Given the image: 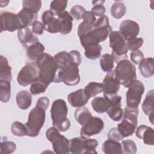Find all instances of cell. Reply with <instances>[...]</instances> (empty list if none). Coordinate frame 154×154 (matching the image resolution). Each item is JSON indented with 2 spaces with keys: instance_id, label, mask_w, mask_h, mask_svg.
I'll return each instance as SVG.
<instances>
[{
  "instance_id": "obj_1",
  "label": "cell",
  "mask_w": 154,
  "mask_h": 154,
  "mask_svg": "<svg viewBox=\"0 0 154 154\" xmlns=\"http://www.w3.org/2000/svg\"><path fill=\"white\" fill-rule=\"evenodd\" d=\"M35 63L39 70L38 79L49 86L51 82H54L58 70L54 57L47 53H43Z\"/></svg>"
},
{
  "instance_id": "obj_2",
  "label": "cell",
  "mask_w": 154,
  "mask_h": 154,
  "mask_svg": "<svg viewBox=\"0 0 154 154\" xmlns=\"http://www.w3.org/2000/svg\"><path fill=\"white\" fill-rule=\"evenodd\" d=\"M68 108L66 102L61 99L55 100L51 109L53 126L60 132H65L70 127V122L67 118Z\"/></svg>"
},
{
  "instance_id": "obj_3",
  "label": "cell",
  "mask_w": 154,
  "mask_h": 154,
  "mask_svg": "<svg viewBox=\"0 0 154 154\" xmlns=\"http://www.w3.org/2000/svg\"><path fill=\"white\" fill-rule=\"evenodd\" d=\"M46 109L36 105L32 108L28 117V121L25 124L28 129L27 136L37 137L44 125L46 117Z\"/></svg>"
},
{
  "instance_id": "obj_4",
  "label": "cell",
  "mask_w": 154,
  "mask_h": 154,
  "mask_svg": "<svg viewBox=\"0 0 154 154\" xmlns=\"http://www.w3.org/2000/svg\"><path fill=\"white\" fill-rule=\"evenodd\" d=\"M114 74L120 85L126 88L137 79L135 66L128 59L122 60L117 63Z\"/></svg>"
},
{
  "instance_id": "obj_5",
  "label": "cell",
  "mask_w": 154,
  "mask_h": 154,
  "mask_svg": "<svg viewBox=\"0 0 154 154\" xmlns=\"http://www.w3.org/2000/svg\"><path fill=\"white\" fill-rule=\"evenodd\" d=\"M109 46L112 48L111 55L114 62L128 59V48L126 39L119 31H111L109 34Z\"/></svg>"
},
{
  "instance_id": "obj_6",
  "label": "cell",
  "mask_w": 154,
  "mask_h": 154,
  "mask_svg": "<svg viewBox=\"0 0 154 154\" xmlns=\"http://www.w3.org/2000/svg\"><path fill=\"white\" fill-rule=\"evenodd\" d=\"M138 108L126 106L123 114V119L118 124L117 129L123 138L132 135L137 126Z\"/></svg>"
},
{
  "instance_id": "obj_7",
  "label": "cell",
  "mask_w": 154,
  "mask_h": 154,
  "mask_svg": "<svg viewBox=\"0 0 154 154\" xmlns=\"http://www.w3.org/2000/svg\"><path fill=\"white\" fill-rule=\"evenodd\" d=\"M78 66L70 63L59 68L54 82H63L69 86H74L80 82Z\"/></svg>"
},
{
  "instance_id": "obj_8",
  "label": "cell",
  "mask_w": 154,
  "mask_h": 154,
  "mask_svg": "<svg viewBox=\"0 0 154 154\" xmlns=\"http://www.w3.org/2000/svg\"><path fill=\"white\" fill-rule=\"evenodd\" d=\"M69 143L70 152L72 153H97L96 149L98 146V141L95 139L81 136L70 140Z\"/></svg>"
},
{
  "instance_id": "obj_9",
  "label": "cell",
  "mask_w": 154,
  "mask_h": 154,
  "mask_svg": "<svg viewBox=\"0 0 154 154\" xmlns=\"http://www.w3.org/2000/svg\"><path fill=\"white\" fill-rule=\"evenodd\" d=\"M46 137L52 143L55 153L64 154L70 152L69 141L55 127H51L46 131Z\"/></svg>"
},
{
  "instance_id": "obj_10",
  "label": "cell",
  "mask_w": 154,
  "mask_h": 154,
  "mask_svg": "<svg viewBox=\"0 0 154 154\" xmlns=\"http://www.w3.org/2000/svg\"><path fill=\"white\" fill-rule=\"evenodd\" d=\"M39 76V70L36 63H26L19 71L17 77L18 84L22 86L31 84Z\"/></svg>"
},
{
  "instance_id": "obj_11",
  "label": "cell",
  "mask_w": 154,
  "mask_h": 154,
  "mask_svg": "<svg viewBox=\"0 0 154 154\" xmlns=\"http://www.w3.org/2000/svg\"><path fill=\"white\" fill-rule=\"evenodd\" d=\"M126 92V105L130 108H137L140 103L145 88L142 82L135 80L128 86Z\"/></svg>"
},
{
  "instance_id": "obj_12",
  "label": "cell",
  "mask_w": 154,
  "mask_h": 154,
  "mask_svg": "<svg viewBox=\"0 0 154 154\" xmlns=\"http://www.w3.org/2000/svg\"><path fill=\"white\" fill-rule=\"evenodd\" d=\"M1 32L7 31L13 32L19 30L23 25L17 14L4 11L1 13Z\"/></svg>"
},
{
  "instance_id": "obj_13",
  "label": "cell",
  "mask_w": 154,
  "mask_h": 154,
  "mask_svg": "<svg viewBox=\"0 0 154 154\" xmlns=\"http://www.w3.org/2000/svg\"><path fill=\"white\" fill-rule=\"evenodd\" d=\"M103 97L108 102L109 105L106 111L109 117L115 122L120 121L123 114V109L121 108L122 97L116 94L112 96H103Z\"/></svg>"
},
{
  "instance_id": "obj_14",
  "label": "cell",
  "mask_w": 154,
  "mask_h": 154,
  "mask_svg": "<svg viewBox=\"0 0 154 154\" xmlns=\"http://www.w3.org/2000/svg\"><path fill=\"white\" fill-rule=\"evenodd\" d=\"M104 128L103 120L96 117H92L84 125L82 126L80 135L82 137L88 138L94 135L99 134Z\"/></svg>"
},
{
  "instance_id": "obj_15",
  "label": "cell",
  "mask_w": 154,
  "mask_h": 154,
  "mask_svg": "<svg viewBox=\"0 0 154 154\" xmlns=\"http://www.w3.org/2000/svg\"><path fill=\"white\" fill-rule=\"evenodd\" d=\"M103 96H112L117 94L120 88V84L117 79L114 70L107 72L102 82Z\"/></svg>"
},
{
  "instance_id": "obj_16",
  "label": "cell",
  "mask_w": 154,
  "mask_h": 154,
  "mask_svg": "<svg viewBox=\"0 0 154 154\" xmlns=\"http://www.w3.org/2000/svg\"><path fill=\"white\" fill-rule=\"evenodd\" d=\"M42 20L45 29L50 33H57L60 32V22L58 18L51 10H46L43 13Z\"/></svg>"
},
{
  "instance_id": "obj_17",
  "label": "cell",
  "mask_w": 154,
  "mask_h": 154,
  "mask_svg": "<svg viewBox=\"0 0 154 154\" xmlns=\"http://www.w3.org/2000/svg\"><path fill=\"white\" fill-rule=\"evenodd\" d=\"M82 19L83 21L80 23L78 28V35L79 38L90 32L94 29L96 21L95 16L88 11H86Z\"/></svg>"
},
{
  "instance_id": "obj_18",
  "label": "cell",
  "mask_w": 154,
  "mask_h": 154,
  "mask_svg": "<svg viewBox=\"0 0 154 154\" xmlns=\"http://www.w3.org/2000/svg\"><path fill=\"white\" fill-rule=\"evenodd\" d=\"M119 31L126 39L137 37L139 34L140 26L137 22L132 20H123L119 26Z\"/></svg>"
},
{
  "instance_id": "obj_19",
  "label": "cell",
  "mask_w": 154,
  "mask_h": 154,
  "mask_svg": "<svg viewBox=\"0 0 154 154\" xmlns=\"http://www.w3.org/2000/svg\"><path fill=\"white\" fill-rule=\"evenodd\" d=\"M18 39L22 46L26 49L31 45L38 42V37L27 26H23L17 31Z\"/></svg>"
},
{
  "instance_id": "obj_20",
  "label": "cell",
  "mask_w": 154,
  "mask_h": 154,
  "mask_svg": "<svg viewBox=\"0 0 154 154\" xmlns=\"http://www.w3.org/2000/svg\"><path fill=\"white\" fill-rule=\"evenodd\" d=\"M89 99L84 89H79L70 93L67 96V100L69 104L75 108L84 106L88 102Z\"/></svg>"
},
{
  "instance_id": "obj_21",
  "label": "cell",
  "mask_w": 154,
  "mask_h": 154,
  "mask_svg": "<svg viewBox=\"0 0 154 154\" xmlns=\"http://www.w3.org/2000/svg\"><path fill=\"white\" fill-rule=\"evenodd\" d=\"M142 109L145 114L148 116L152 124H153L154 117V90H149L142 103Z\"/></svg>"
},
{
  "instance_id": "obj_22",
  "label": "cell",
  "mask_w": 154,
  "mask_h": 154,
  "mask_svg": "<svg viewBox=\"0 0 154 154\" xmlns=\"http://www.w3.org/2000/svg\"><path fill=\"white\" fill-rule=\"evenodd\" d=\"M135 134L138 138L143 140L144 144L150 146L154 144V132L152 128L142 125L138 127Z\"/></svg>"
},
{
  "instance_id": "obj_23",
  "label": "cell",
  "mask_w": 154,
  "mask_h": 154,
  "mask_svg": "<svg viewBox=\"0 0 154 154\" xmlns=\"http://www.w3.org/2000/svg\"><path fill=\"white\" fill-rule=\"evenodd\" d=\"M58 18L60 22V32L61 34L66 35L69 34L73 27V17L70 14L64 11L58 16Z\"/></svg>"
},
{
  "instance_id": "obj_24",
  "label": "cell",
  "mask_w": 154,
  "mask_h": 154,
  "mask_svg": "<svg viewBox=\"0 0 154 154\" xmlns=\"http://www.w3.org/2000/svg\"><path fill=\"white\" fill-rule=\"evenodd\" d=\"M139 69L141 75L145 78L152 77L154 74V60L152 57L144 58L139 64Z\"/></svg>"
},
{
  "instance_id": "obj_25",
  "label": "cell",
  "mask_w": 154,
  "mask_h": 154,
  "mask_svg": "<svg viewBox=\"0 0 154 154\" xmlns=\"http://www.w3.org/2000/svg\"><path fill=\"white\" fill-rule=\"evenodd\" d=\"M32 94L27 90L19 91L16 97V103L19 108L22 109H28L32 103Z\"/></svg>"
},
{
  "instance_id": "obj_26",
  "label": "cell",
  "mask_w": 154,
  "mask_h": 154,
  "mask_svg": "<svg viewBox=\"0 0 154 154\" xmlns=\"http://www.w3.org/2000/svg\"><path fill=\"white\" fill-rule=\"evenodd\" d=\"M12 79L11 67L9 66L6 57L0 56V81L11 82Z\"/></svg>"
},
{
  "instance_id": "obj_27",
  "label": "cell",
  "mask_w": 154,
  "mask_h": 154,
  "mask_svg": "<svg viewBox=\"0 0 154 154\" xmlns=\"http://www.w3.org/2000/svg\"><path fill=\"white\" fill-rule=\"evenodd\" d=\"M102 151L106 154H122V144L117 141L109 139L106 140L102 144Z\"/></svg>"
},
{
  "instance_id": "obj_28",
  "label": "cell",
  "mask_w": 154,
  "mask_h": 154,
  "mask_svg": "<svg viewBox=\"0 0 154 154\" xmlns=\"http://www.w3.org/2000/svg\"><path fill=\"white\" fill-rule=\"evenodd\" d=\"M23 26H29L32 25L37 19V13L29 12L24 9H22L17 13Z\"/></svg>"
},
{
  "instance_id": "obj_29",
  "label": "cell",
  "mask_w": 154,
  "mask_h": 154,
  "mask_svg": "<svg viewBox=\"0 0 154 154\" xmlns=\"http://www.w3.org/2000/svg\"><path fill=\"white\" fill-rule=\"evenodd\" d=\"M76 121L81 126L84 125L92 117V114L89 109L85 106L78 108L74 113Z\"/></svg>"
},
{
  "instance_id": "obj_30",
  "label": "cell",
  "mask_w": 154,
  "mask_h": 154,
  "mask_svg": "<svg viewBox=\"0 0 154 154\" xmlns=\"http://www.w3.org/2000/svg\"><path fill=\"white\" fill-rule=\"evenodd\" d=\"M45 46L40 42H37L26 49V54L29 59L32 61H36L40 56L43 54Z\"/></svg>"
},
{
  "instance_id": "obj_31",
  "label": "cell",
  "mask_w": 154,
  "mask_h": 154,
  "mask_svg": "<svg viewBox=\"0 0 154 154\" xmlns=\"http://www.w3.org/2000/svg\"><path fill=\"white\" fill-rule=\"evenodd\" d=\"M91 105L93 109L99 114L106 112L109 105L108 102L103 97H96L94 98L91 101Z\"/></svg>"
},
{
  "instance_id": "obj_32",
  "label": "cell",
  "mask_w": 154,
  "mask_h": 154,
  "mask_svg": "<svg viewBox=\"0 0 154 154\" xmlns=\"http://www.w3.org/2000/svg\"><path fill=\"white\" fill-rule=\"evenodd\" d=\"M85 56L90 60H96L100 57L102 46L99 44H93L84 48Z\"/></svg>"
},
{
  "instance_id": "obj_33",
  "label": "cell",
  "mask_w": 154,
  "mask_h": 154,
  "mask_svg": "<svg viewBox=\"0 0 154 154\" xmlns=\"http://www.w3.org/2000/svg\"><path fill=\"white\" fill-rule=\"evenodd\" d=\"M85 92L90 99L103 92V84L96 82H91L85 87Z\"/></svg>"
},
{
  "instance_id": "obj_34",
  "label": "cell",
  "mask_w": 154,
  "mask_h": 154,
  "mask_svg": "<svg viewBox=\"0 0 154 154\" xmlns=\"http://www.w3.org/2000/svg\"><path fill=\"white\" fill-rule=\"evenodd\" d=\"M110 11L113 17L119 19L125 14L126 8L123 2L116 1L111 6Z\"/></svg>"
},
{
  "instance_id": "obj_35",
  "label": "cell",
  "mask_w": 154,
  "mask_h": 154,
  "mask_svg": "<svg viewBox=\"0 0 154 154\" xmlns=\"http://www.w3.org/2000/svg\"><path fill=\"white\" fill-rule=\"evenodd\" d=\"M11 96L10 82L0 81V100L3 103L8 102Z\"/></svg>"
},
{
  "instance_id": "obj_36",
  "label": "cell",
  "mask_w": 154,
  "mask_h": 154,
  "mask_svg": "<svg viewBox=\"0 0 154 154\" xmlns=\"http://www.w3.org/2000/svg\"><path fill=\"white\" fill-rule=\"evenodd\" d=\"M100 66L102 70L105 72H109L114 68V59L111 54H103L100 58Z\"/></svg>"
},
{
  "instance_id": "obj_37",
  "label": "cell",
  "mask_w": 154,
  "mask_h": 154,
  "mask_svg": "<svg viewBox=\"0 0 154 154\" xmlns=\"http://www.w3.org/2000/svg\"><path fill=\"white\" fill-rule=\"evenodd\" d=\"M54 57L58 65V69L62 67L63 66L69 63H74L69 52H67L66 51L60 52L58 54H57Z\"/></svg>"
},
{
  "instance_id": "obj_38",
  "label": "cell",
  "mask_w": 154,
  "mask_h": 154,
  "mask_svg": "<svg viewBox=\"0 0 154 154\" xmlns=\"http://www.w3.org/2000/svg\"><path fill=\"white\" fill-rule=\"evenodd\" d=\"M42 4L40 0H24L22 1V8L29 12L37 13Z\"/></svg>"
},
{
  "instance_id": "obj_39",
  "label": "cell",
  "mask_w": 154,
  "mask_h": 154,
  "mask_svg": "<svg viewBox=\"0 0 154 154\" xmlns=\"http://www.w3.org/2000/svg\"><path fill=\"white\" fill-rule=\"evenodd\" d=\"M12 134L17 137H23L28 135V129L25 125L18 121L13 122L11 126Z\"/></svg>"
},
{
  "instance_id": "obj_40",
  "label": "cell",
  "mask_w": 154,
  "mask_h": 154,
  "mask_svg": "<svg viewBox=\"0 0 154 154\" xmlns=\"http://www.w3.org/2000/svg\"><path fill=\"white\" fill-rule=\"evenodd\" d=\"M67 1H53L50 5V10L55 16H58L65 11Z\"/></svg>"
},
{
  "instance_id": "obj_41",
  "label": "cell",
  "mask_w": 154,
  "mask_h": 154,
  "mask_svg": "<svg viewBox=\"0 0 154 154\" xmlns=\"http://www.w3.org/2000/svg\"><path fill=\"white\" fill-rule=\"evenodd\" d=\"M48 87V85L42 82L38 78L31 84L30 87V92L33 95L43 93L46 91Z\"/></svg>"
},
{
  "instance_id": "obj_42",
  "label": "cell",
  "mask_w": 154,
  "mask_h": 154,
  "mask_svg": "<svg viewBox=\"0 0 154 154\" xmlns=\"http://www.w3.org/2000/svg\"><path fill=\"white\" fill-rule=\"evenodd\" d=\"M123 153L135 154L137 153V148L135 142L131 140H125L122 141Z\"/></svg>"
},
{
  "instance_id": "obj_43",
  "label": "cell",
  "mask_w": 154,
  "mask_h": 154,
  "mask_svg": "<svg viewBox=\"0 0 154 154\" xmlns=\"http://www.w3.org/2000/svg\"><path fill=\"white\" fill-rule=\"evenodd\" d=\"M0 146L1 154H10L16 149V145L14 142L7 140H2Z\"/></svg>"
},
{
  "instance_id": "obj_44",
  "label": "cell",
  "mask_w": 154,
  "mask_h": 154,
  "mask_svg": "<svg viewBox=\"0 0 154 154\" xmlns=\"http://www.w3.org/2000/svg\"><path fill=\"white\" fill-rule=\"evenodd\" d=\"M143 39L141 37H134L126 40L127 48L128 50L135 51L138 49L143 44Z\"/></svg>"
},
{
  "instance_id": "obj_45",
  "label": "cell",
  "mask_w": 154,
  "mask_h": 154,
  "mask_svg": "<svg viewBox=\"0 0 154 154\" xmlns=\"http://www.w3.org/2000/svg\"><path fill=\"white\" fill-rule=\"evenodd\" d=\"M86 12L85 9L81 5H76L72 7L70 14L76 20H81L83 18V16Z\"/></svg>"
},
{
  "instance_id": "obj_46",
  "label": "cell",
  "mask_w": 154,
  "mask_h": 154,
  "mask_svg": "<svg viewBox=\"0 0 154 154\" xmlns=\"http://www.w3.org/2000/svg\"><path fill=\"white\" fill-rule=\"evenodd\" d=\"M108 138L119 142L122 140L124 138L120 133L117 128H112L109 131L108 133Z\"/></svg>"
},
{
  "instance_id": "obj_47",
  "label": "cell",
  "mask_w": 154,
  "mask_h": 154,
  "mask_svg": "<svg viewBox=\"0 0 154 154\" xmlns=\"http://www.w3.org/2000/svg\"><path fill=\"white\" fill-rule=\"evenodd\" d=\"M144 58V57L143 52L139 49L133 51L131 53V60L135 64H139Z\"/></svg>"
},
{
  "instance_id": "obj_48",
  "label": "cell",
  "mask_w": 154,
  "mask_h": 154,
  "mask_svg": "<svg viewBox=\"0 0 154 154\" xmlns=\"http://www.w3.org/2000/svg\"><path fill=\"white\" fill-rule=\"evenodd\" d=\"M109 18L107 16L103 15L100 17L95 22L94 25V28H105L109 26Z\"/></svg>"
},
{
  "instance_id": "obj_49",
  "label": "cell",
  "mask_w": 154,
  "mask_h": 154,
  "mask_svg": "<svg viewBox=\"0 0 154 154\" xmlns=\"http://www.w3.org/2000/svg\"><path fill=\"white\" fill-rule=\"evenodd\" d=\"M90 11L94 16L101 17L105 13V7L103 5H94Z\"/></svg>"
},
{
  "instance_id": "obj_50",
  "label": "cell",
  "mask_w": 154,
  "mask_h": 154,
  "mask_svg": "<svg viewBox=\"0 0 154 154\" xmlns=\"http://www.w3.org/2000/svg\"><path fill=\"white\" fill-rule=\"evenodd\" d=\"M45 29L44 25L43 23L36 21L32 25V32L37 35H42L43 32Z\"/></svg>"
},
{
  "instance_id": "obj_51",
  "label": "cell",
  "mask_w": 154,
  "mask_h": 154,
  "mask_svg": "<svg viewBox=\"0 0 154 154\" xmlns=\"http://www.w3.org/2000/svg\"><path fill=\"white\" fill-rule=\"evenodd\" d=\"M69 54L74 63L79 66L81 62V55L80 52L76 50H72L69 52Z\"/></svg>"
},
{
  "instance_id": "obj_52",
  "label": "cell",
  "mask_w": 154,
  "mask_h": 154,
  "mask_svg": "<svg viewBox=\"0 0 154 154\" xmlns=\"http://www.w3.org/2000/svg\"><path fill=\"white\" fill-rule=\"evenodd\" d=\"M49 102H50L49 99L48 97H41L37 100L36 105H38L39 106L44 108L45 109H47L48 106H49Z\"/></svg>"
},
{
  "instance_id": "obj_53",
  "label": "cell",
  "mask_w": 154,
  "mask_h": 154,
  "mask_svg": "<svg viewBox=\"0 0 154 154\" xmlns=\"http://www.w3.org/2000/svg\"><path fill=\"white\" fill-rule=\"evenodd\" d=\"M105 2V1H93L92 3L93 5H103Z\"/></svg>"
}]
</instances>
